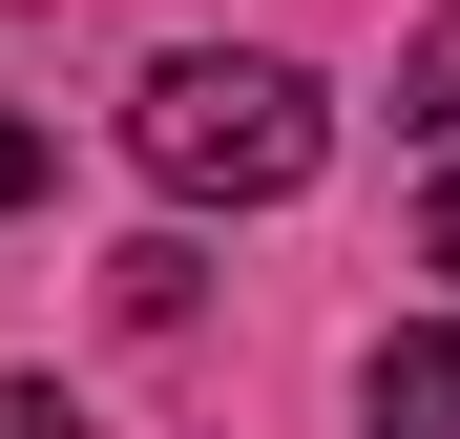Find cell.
I'll list each match as a JSON object with an SVG mask.
<instances>
[{"instance_id":"5","label":"cell","mask_w":460,"mask_h":439,"mask_svg":"<svg viewBox=\"0 0 460 439\" xmlns=\"http://www.w3.org/2000/svg\"><path fill=\"white\" fill-rule=\"evenodd\" d=\"M0 209H42V126L22 105H0Z\"/></svg>"},{"instance_id":"2","label":"cell","mask_w":460,"mask_h":439,"mask_svg":"<svg viewBox=\"0 0 460 439\" xmlns=\"http://www.w3.org/2000/svg\"><path fill=\"white\" fill-rule=\"evenodd\" d=\"M356 439H460V314H439V335H376V377H356Z\"/></svg>"},{"instance_id":"1","label":"cell","mask_w":460,"mask_h":439,"mask_svg":"<svg viewBox=\"0 0 460 439\" xmlns=\"http://www.w3.org/2000/svg\"><path fill=\"white\" fill-rule=\"evenodd\" d=\"M126 146H146V189H168V209H272V189H314L335 105L293 84V63H252V42H168V63H146V105H126Z\"/></svg>"},{"instance_id":"4","label":"cell","mask_w":460,"mask_h":439,"mask_svg":"<svg viewBox=\"0 0 460 439\" xmlns=\"http://www.w3.org/2000/svg\"><path fill=\"white\" fill-rule=\"evenodd\" d=\"M0 439H84V418H63V377H0Z\"/></svg>"},{"instance_id":"3","label":"cell","mask_w":460,"mask_h":439,"mask_svg":"<svg viewBox=\"0 0 460 439\" xmlns=\"http://www.w3.org/2000/svg\"><path fill=\"white\" fill-rule=\"evenodd\" d=\"M398 126H419V146H460V22H439V42L398 63Z\"/></svg>"},{"instance_id":"6","label":"cell","mask_w":460,"mask_h":439,"mask_svg":"<svg viewBox=\"0 0 460 439\" xmlns=\"http://www.w3.org/2000/svg\"><path fill=\"white\" fill-rule=\"evenodd\" d=\"M419 251H439V272H460V168H439V209H419Z\"/></svg>"}]
</instances>
